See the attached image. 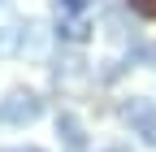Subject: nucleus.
Segmentation results:
<instances>
[{
	"mask_svg": "<svg viewBox=\"0 0 156 152\" xmlns=\"http://www.w3.org/2000/svg\"><path fill=\"white\" fill-rule=\"evenodd\" d=\"M39 118H44V96L30 87H13L0 100V126H30Z\"/></svg>",
	"mask_w": 156,
	"mask_h": 152,
	"instance_id": "obj_1",
	"label": "nucleus"
},
{
	"mask_svg": "<svg viewBox=\"0 0 156 152\" xmlns=\"http://www.w3.org/2000/svg\"><path fill=\"white\" fill-rule=\"evenodd\" d=\"M122 122H126V126H130L147 148H156V104H152V100L130 96V100L122 104Z\"/></svg>",
	"mask_w": 156,
	"mask_h": 152,
	"instance_id": "obj_2",
	"label": "nucleus"
},
{
	"mask_svg": "<svg viewBox=\"0 0 156 152\" xmlns=\"http://www.w3.org/2000/svg\"><path fill=\"white\" fill-rule=\"evenodd\" d=\"M56 135H61V148L65 152H91V143H87V126H83V118L78 113H56Z\"/></svg>",
	"mask_w": 156,
	"mask_h": 152,
	"instance_id": "obj_3",
	"label": "nucleus"
},
{
	"mask_svg": "<svg viewBox=\"0 0 156 152\" xmlns=\"http://www.w3.org/2000/svg\"><path fill=\"white\" fill-rule=\"evenodd\" d=\"M91 17H69V22H56V35H61V44H87L91 39Z\"/></svg>",
	"mask_w": 156,
	"mask_h": 152,
	"instance_id": "obj_4",
	"label": "nucleus"
},
{
	"mask_svg": "<svg viewBox=\"0 0 156 152\" xmlns=\"http://www.w3.org/2000/svg\"><path fill=\"white\" fill-rule=\"evenodd\" d=\"M56 22H69V17H91V0H52Z\"/></svg>",
	"mask_w": 156,
	"mask_h": 152,
	"instance_id": "obj_5",
	"label": "nucleus"
},
{
	"mask_svg": "<svg viewBox=\"0 0 156 152\" xmlns=\"http://www.w3.org/2000/svg\"><path fill=\"white\" fill-rule=\"evenodd\" d=\"M126 9L139 13V17H147V22H156V0H126Z\"/></svg>",
	"mask_w": 156,
	"mask_h": 152,
	"instance_id": "obj_6",
	"label": "nucleus"
},
{
	"mask_svg": "<svg viewBox=\"0 0 156 152\" xmlns=\"http://www.w3.org/2000/svg\"><path fill=\"white\" fill-rule=\"evenodd\" d=\"M17 39H22V26H9V31H0V56H5V52H13V48H17Z\"/></svg>",
	"mask_w": 156,
	"mask_h": 152,
	"instance_id": "obj_7",
	"label": "nucleus"
},
{
	"mask_svg": "<svg viewBox=\"0 0 156 152\" xmlns=\"http://www.w3.org/2000/svg\"><path fill=\"white\" fill-rule=\"evenodd\" d=\"M0 152H44V148H0Z\"/></svg>",
	"mask_w": 156,
	"mask_h": 152,
	"instance_id": "obj_8",
	"label": "nucleus"
},
{
	"mask_svg": "<svg viewBox=\"0 0 156 152\" xmlns=\"http://www.w3.org/2000/svg\"><path fill=\"white\" fill-rule=\"evenodd\" d=\"M0 9H5V0H0Z\"/></svg>",
	"mask_w": 156,
	"mask_h": 152,
	"instance_id": "obj_9",
	"label": "nucleus"
}]
</instances>
